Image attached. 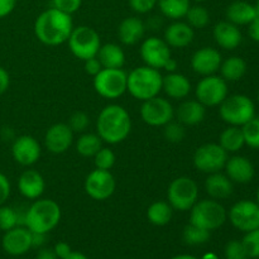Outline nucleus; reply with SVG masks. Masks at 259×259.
Here are the masks:
<instances>
[{
    "instance_id": "38",
    "label": "nucleus",
    "mask_w": 259,
    "mask_h": 259,
    "mask_svg": "<svg viewBox=\"0 0 259 259\" xmlns=\"http://www.w3.org/2000/svg\"><path fill=\"white\" fill-rule=\"evenodd\" d=\"M243 136H244V142L250 148H259V119L253 118L248 123L242 126Z\"/></svg>"
},
{
    "instance_id": "56",
    "label": "nucleus",
    "mask_w": 259,
    "mask_h": 259,
    "mask_svg": "<svg viewBox=\"0 0 259 259\" xmlns=\"http://www.w3.org/2000/svg\"><path fill=\"white\" fill-rule=\"evenodd\" d=\"M171 259H197L194 255H190V254H179V255H175Z\"/></svg>"
},
{
    "instance_id": "9",
    "label": "nucleus",
    "mask_w": 259,
    "mask_h": 259,
    "mask_svg": "<svg viewBox=\"0 0 259 259\" xmlns=\"http://www.w3.org/2000/svg\"><path fill=\"white\" fill-rule=\"evenodd\" d=\"M126 75L123 68H101L94 76V89L105 99H118L126 91Z\"/></svg>"
},
{
    "instance_id": "10",
    "label": "nucleus",
    "mask_w": 259,
    "mask_h": 259,
    "mask_svg": "<svg viewBox=\"0 0 259 259\" xmlns=\"http://www.w3.org/2000/svg\"><path fill=\"white\" fill-rule=\"evenodd\" d=\"M228 158V152L219 143H206L195 151L194 166L202 174H215L224 168Z\"/></svg>"
},
{
    "instance_id": "4",
    "label": "nucleus",
    "mask_w": 259,
    "mask_h": 259,
    "mask_svg": "<svg viewBox=\"0 0 259 259\" xmlns=\"http://www.w3.org/2000/svg\"><path fill=\"white\" fill-rule=\"evenodd\" d=\"M162 78L159 70L149 66H141L132 71L126 78V91L141 101L158 96L162 90Z\"/></svg>"
},
{
    "instance_id": "12",
    "label": "nucleus",
    "mask_w": 259,
    "mask_h": 259,
    "mask_svg": "<svg viewBox=\"0 0 259 259\" xmlns=\"http://www.w3.org/2000/svg\"><path fill=\"white\" fill-rule=\"evenodd\" d=\"M142 120L151 126H164L174 120L175 109L167 99L154 96L143 101L141 108Z\"/></svg>"
},
{
    "instance_id": "29",
    "label": "nucleus",
    "mask_w": 259,
    "mask_h": 259,
    "mask_svg": "<svg viewBox=\"0 0 259 259\" xmlns=\"http://www.w3.org/2000/svg\"><path fill=\"white\" fill-rule=\"evenodd\" d=\"M103 68H123L125 63V53L116 43H106L101 46L96 55Z\"/></svg>"
},
{
    "instance_id": "50",
    "label": "nucleus",
    "mask_w": 259,
    "mask_h": 259,
    "mask_svg": "<svg viewBox=\"0 0 259 259\" xmlns=\"http://www.w3.org/2000/svg\"><path fill=\"white\" fill-rule=\"evenodd\" d=\"M10 86V76L4 67L0 66V95L7 93Z\"/></svg>"
},
{
    "instance_id": "37",
    "label": "nucleus",
    "mask_w": 259,
    "mask_h": 259,
    "mask_svg": "<svg viewBox=\"0 0 259 259\" xmlns=\"http://www.w3.org/2000/svg\"><path fill=\"white\" fill-rule=\"evenodd\" d=\"M20 220L22 219H20L19 212L14 207L0 205V230L8 232L18 225H22Z\"/></svg>"
},
{
    "instance_id": "23",
    "label": "nucleus",
    "mask_w": 259,
    "mask_h": 259,
    "mask_svg": "<svg viewBox=\"0 0 259 259\" xmlns=\"http://www.w3.org/2000/svg\"><path fill=\"white\" fill-rule=\"evenodd\" d=\"M214 38L218 46L224 50H235L242 43V32L238 25L224 20L219 22L214 27Z\"/></svg>"
},
{
    "instance_id": "2",
    "label": "nucleus",
    "mask_w": 259,
    "mask_h": 259,
    "mask_svg": "<svg viewBox=\"0 0 259 259\" xmlns=\"http://www.w3.org/2000/svg\"><path fill=\"white\" fill-rule=\"evenodd\" d=\"M96 131L103 142L109 144L120 143L125 141L131 134V115L123 106L110 104L99 114L96 120Z\"/></svg>"
},
{
    "instance_id": "58",
    "label": "nucleus",
    "mask_w": 259,
    "mask_h": 259,
    "mask_svg": "<svg viewBox=\"0 0 259 259\" xmlns=\"http://www.w3.org/2000/svg\"><path fill=\"white\" fill-rule=\"evenodd\" d=\"M254 7H255V10H257V15L259 17V0H257V4H255Z\"/></svg>"
},
{
    "instance_id": "52",
    "label": "nucleus",
    "mask_w": 259,
    "mask_h": 259,
    "mask_svg": "<svg viewBox=\"0 0 259 259\" xmlns=\"http://www.w3.org/2000/svg\"><path fill=\"white\" fill-rule=\"evenodd\" d=\"M45 233H32V248H43L47 242Z\"/></svg>"
},
{
    "instance_id": "40",
    "label": "nucleus",
    "mask_w": 259,
    "mask_h": 259,
    "mask_svg": "<svg viewBox=\"0 0 259 259\" xmlns=\"http://www.w3.org/2000/svg\"><path fill=\"white\" fill-rule=\"evenodd\" d=\"M95 167L99 169H105V171H110L113 166L115 164V154L111 149L103 148L101 147L100 151L93 157Z\"/></svg>"
},
{
    "instance_id": "8",
    "label": "nucleus",
    "mask_w": 259,
    "mask_h": 259,
    "mask_svg": "<svg viewBox=\"0 0 259 259\" xmlns=\"http://www.w3.org/2000/svg\"><path fill=\"white\" fill-rule=\"evenodd\" d=\"M67 42L72 55L82 61L96 57L101 47L99 33L88 25L73 28Z\"/></svg>"
},
{
    "instance_id": "6",
    "label": "nucleus",
    "mask_w": 259,
    "mask_h": 259,
    "mask_svg": "<svg viewBox=\"0 0 259 259\" xmlns=\"http://www.w3.org/2000/svg\"><path fill=\"white\" fill-rule=\"evenodd\" d=\"M219 106L220 118L229 125L243 126L255 115L254 103L248 96L240 94L227 96Z\"/></svg>"
},
{
    "instance_id": "46",
    "label": "nucleus",
    "mask_w": 259,
    "mask_h": 259,
    "mask_svg": "<svg viewBox=\"0 0 259 259\" xmlns=\"http://www.w3.org/2000/svg\"><path fill=\"white\" fill-rule=\"evenodd\" d=\"M10 182L4 174L0 172V205H4L10 196Z\"/></svg>"
},
{
    "instance_id": "51",
    "label": "nucleus",
    "mask_w": 259,
    "mask_h": 259,
    "mask_svg": "<svg viewBox=\"0 0 259 259\" xmlns=\"http://www.w3.org/2000/svg\"><path fill=\"white\" fill-rule=\"evenodd\" d=\"M248 25H249V28H248L249 37L252 38L254 42H259V17L258 15Z\"/></svg>"
},
{
    "instance_id": "36",
    "label": "nucleus",
    "mask_w": 259,
    "mask_h": 259,
    "mask_svg": "<svg viewBox=\"0 0 259 259\" xmlns=\"http://www.w3.org/2000/svg\"><path fill=\"white\" fill-rule=\"evenodd\" d=\"M182 238L184 242L189 245H201L209 242L210 232L194 224H189L185 227Z\"/></svg>"
},
{
    "instance_id": "53",
    "label": "nucleus",
    "mask_w": 259,
    "mask_h": 259,
    "mask_svg": "<svg viewBox=\"0 0 259 259\" xmlns=\"http://www.w3.org/2000/svg\"><path fill=\"white\" fill-rule=\"evenodd\" d=\"M35 259H58L56 255L55 250L51 249V248H40L39 252H38L37 258Z\"/></svg>"
},
{
    "instance_id": "54",
    "label": "nucleus",
    "mask_w": 259,
    "mask_h": 259,
    "mask_svg": "<svg viewBox=\"0 0 259 259\" xmlns=\"http://www.w3.org/2000/svg\"><path fill=\"white\" fill-rule=\"evenodd\" d=\"M164 70H167V71H169V72H175V70H176L177 68V62H176V60H174V58H169L168 61H167V63H166V66H164Z\"/></svg>"
},
{
    "instance_id": "27",
    "label": "nucleus",
    "mask_w": 259,
    "mask_h": 259,
    "mask_svg": "<svg viewBox=\"0 0 259 259\" xmlns=\"http://www.w3.org/2000/svg\"><path fill=\"white\" fill-rule=\"evenodd\" d=\"M205 190L211 199L224 200L233 194L234 187L227 175L222 172H215V174H210L205 180Z\"/></svg>"
},
{
    "instance_id": "47",
    "label": "nucleus",
    "mask_w": 259,
    "mask_h": 259,
    "mask_svg": "<svg viewBox=\"0 0 259 259\" xmlns=\"http://www.w3.org/2000/svg\"><path fill=\"white\" fill-rule=\"evenodd\" d=\"M83 62H85V71L91 76L98 75V73L101 71V68H103L100 61L98 60V57L89 58V60L83 61Z\"/></svg>"
},
{
    "instance_id": "13",
    "label": "nucleus",
    "mask_w": 259,
    "mask_h": 259,
    "mask_svg": "<svg viewBox=\"0 0 259 259\" xmlns=\"http://www.w3.org/2000/svg\"><path fill=\"white\" fill-rule=\"evenodd\" d=\"M230 223L240 232H250L259 228V205L250 200L238 201L228 212Z\"/></svg>"
},
{
    "instance_id": "60",
    "label": "nucleus",
    "mask_w": 259,
    "mask_h": 259,
    "mask_svg": "<svg viewBox=\"0 0 259 259\" xmlns=\"http://www.w3.org/2000/svg\"><path fill=\"white\" fill-rule=\"evenodd\" d=\"M194 2H196V3H202V2H206V0H194Z\"/></svg>"
},
{
    "instance_id": "15",
    "label": "nucleus",
    "mask_w": 259,
    "mask_h": 259,
    "mask_svg": "<svg viewBox=\"0 0 259 259\" xmlns=\"http://www.w3.org/2000/svg\"><path fill=\"white\" fill-rule=\"evenodd\" d=\"M141 57L144 61L146 66L152 68H163L167 61L172 57L171 48L158 37H149L142 42Z\"/></svg>"
},
{
    "instance_id": "7",
    "label": "nucleus",
    "mask_w": 259,
    "mask_h": 259,
    "mask_svg": "<svg viewBox=\"0 0 259 259\" xmlns=\"http://www.w3.org/2000/svg\"><path fill=\"white\" fill-rule=\"evenodd\" d=\"M167 200L172 209L177 211H190L199 200L197 184L187 176L174 180L167 190Z\"/></svg>"
},
{
    "instance_id": "35",
    "label": "nucleus",
    "mask_w": 259,
    "mask_h": 259,
    "mask_svg": "<svg viewBox=\"0 0 259 259\" xmlns=\"http://www.w3.org/2000/svg\"><path fill=\"white\" fill-rule=\"evenodd\" d=\"M187 24L194 29H202L210 22V14L207 9L202 5H191L185 15Z\"/></svg>"
},
{
    "instance_id": "3",
    "label": "nucleus",
    "mask_w": 259,
    "mask_h": 259,
    "mask_svg": "<svg viewBox=\"0 0 259 259\" xmlns=\"http://www.w3.org/2000/svg\"><path fill=\"white\" fill-rule=\"evenodd\" d=\"M61 220V207L51 199H38L27 209L24 227L32 233H50Z\"/></svg>"
},
{
    "instance_id": "44",
    "label": "nucleus",
    "mask_w": 259,
    "mask_h": 259,
    "mask_svg": "<svg viewBox=\"0 0 259 259\" xmlns=\"http://www.w3.org/2000/svg\"><path fill=\"white\" fill-rule=\"evenodd\" d=\"M82 0H52V5L56 9L67 14H73L81 8Z\"/></svg>"
},
{
    "instance_id": "48",
    "label": "nucleus",
    "mask_w": 259,
    "mask_h": 259,
    "mask_svg": "<svg viewBox=\"0 0 259 259\" xmlns=\"http://www.w3.org/2000/svg\"><path fill=\"white\" fill-rule=\"evenodd\" d=\"M17 0H0V19L8 17L14 10Z\"/></svg>"
},
{
    "instance_id": "24",
    "label": "nucleus",
    "mask_w": 259,
    "mask_h": 259,
    "mask_svg": "<svg viewBox=\"0 0 259 259\" xmlns=\"http://www.w3.org/2000/svg\"><path fill=\"white\" fill-rule=\"evenodd\" d=\"M162 90L168 98L175 100H182L191 93V82L182 73L169 72L162 78Z\"/></svg>"
},
{
    "instance_id": "18",
    "label": "nucleus",
    "mask_w": 259,
    "mask_h": 259,
    "mask_svg": "<svg viewBox=\"0 0 259 259\" xmlns=\"http://www.w3.org/2000/svg\"><path fill=\"white\" fill-rule=\"evenodd\" d=\"M73 142V132L66 123L53 124L47 129L45 136V146L51 153H65Z\"/></svg>"
},
{
    "instance_id": "26",
    "label": "nucleus",
    "mask_w": 259,
    "mask_h": 259,
    "mask_svg": "<svg viewBox=\"0 0 259 259\" xmlns=\"http://www.w3.org/2000/svg\"><path fill=\"white\" fill-rule=\"evenodd\" d=\"M206 106L197 100H185L175 111L177 120L182 125H197L201 123L206 115Z\"/></svg>"
},
{
    "instance_id": "55",
    "label": "nucleus",
    "mask_w": 259,
    "mask_h": 259,
    "mask_svg": "<svg viewBox=\"0 0 259 259\" xmlns=\"http://www.w3.org/2000/svg\"><path fill=\"white\" fill-rule=\"evenodd\" d=\"M63 259H89V258L80 252H71L67 257Z\"/></svg>"
},
{
    "instance_id": "41",
    "label": "nucleus",
    "mask_w": 259,
    "mask_h": 259,
    "mask_svg": "<svg viewBox=\"0 0 259 259\" xmlns=\"http://www.w3.org/2000/svg\"><path fill=\"white\" fill-rule=\"evenodd\" d=\"M164 138L167 139L171 143H180V142L184 141L185 136H186V132H185V125H182L180 121H174L171 120L169 123H167L164 125Z\"/></svg>"
},
{
    "instance_id": "19",
    "label": "nucleus",
    "mask_w": 259,
    "mask_h": 259,
    "mask_svg": "<svg viewBox=\"0 0 259 259\" xmlns=\"http://www.w3.org/2000/svg\"><path fill=\"white\" fill-rule=\"evenodd\" d=\"M222 62L223 58L219 51L211 47H204L192 55L191 67L199 75L210 76L219 71Z\"/></svg>"
},
{
    "instance_id": "14",
    "label": "nucleus",
    "mask_w": 259,
    "mask_h": 259,
    "mask_svg": "<svg viewBox=\"0 0 259 259\" xmlns=\"http://www.w3.org/2000/svg\"><path fill=\"white\" fill-rule=\"evenodd\" d=\"M85 191L96 201H105L114 194L116 182L110 171L95 168L88 175L85 180Z\"/></svg>"
},
{
    "instance_id": "43",
    "label": "nucleus",
    "mask_w": 259,
    "mask_h": 259,
    "mask_svg": "<svg viewBox=\"0 0 259 259\" xmlns=\"http://www.w3.org/2000/svg\"><path fill=\"white\" fill-rule=\"evenodd\" d=\"M224 254L227 259H249L244 247H243L242 240H230L225 245Z\"/></svg>"
},
{
    "instance_id": "25",
    "label": "nucleus",
    "mask_w": 259,
    "mask_h": 259,
    "mask_svg": "<svg viewBox=\"0 0 259 259\" xmlns=\"http://www.w3.org/2000/svg\"><path fill=\"white\" fill-rule=\"evenodd\" d=\"M146 33V25L143 20L137 17H128L121 20L118 28L119 39L123 45L133 46L141 42Z\"/></svg>"
},
{
    "instance_id": "33",
    "label": "nucleus",
    "mask_w": 259,
    "mask_h": 259,
    "mask_svg": "<svg viewBox=\"0 0 259 259\" xmlns=\"http://www.w3.org/2000/svg\"><path fill=\"white\" fill-rule=\"evenodd\" d=\"M157 5L164 17L172 20H180L185 18L191 7V0H158Z\"/></svg>"
},
{
    "instance_id": "21",
    "label": "nucleus",
    "mask_w": 259,
    "mask_h": 259,
    "mask_svg": "<svg viewBox=\"0 0 259 259\" xmlns=\"http://www.w3.org/2000/svg\"><path fill=\"white\" fill-rule=\"evenodd\" d=\"M46 182L42 175L35 169H27L18 179V190L28 200H37L43 195Z\"/></svg>"
},
{
    "instance_id": "39",
    "label": "nucleus",
    "mask_w": 259,
    "mask_h": 259,
    "mask_svg": "<svg viewBox=\"0 0 259 259\" xmlns=\"http://www.w3.org/2000/svg\"><path fill=\"white\" fill-rule=\"evenodd\" d=\"M242 243L248 258H259V228L245 233Z\"/></svg>"
},
{
    "instance_id": "59",
    "label": "nucleus",
    "mask_w": 259,
    "mask_h": 259,
    "mask_svg": "<svg viewBox=\"0 0 259 259\" xmlns=\"http://www.w3.org/2000/svg\"><path fill=\"white\" fill-rule=\"evenodd\" d=\"M257 202H258V205H259V187H258V192H257Z\"/></svg>"
},
{
    "instance_id": "17",
    "label": "nucleus",
    "mask_w": 259,
    "mask_h": 259,
    "mask_svg": "<svg viewBox=\"0 0 259 259\" xmlns=\"http://www.w3.org/2000/svg\"><path fill=\"white\" fill-rule=\"evenodd\" d=\"M42 149L39 143L32 136H20L15 138L12 146L13 158L20 166H32L39 159Z\"/></svg>"
},
{
    "instance_id": "34",
    "label": "nucleus",
    "mask_w": 259,
    "mask_h": 259,
    "mask_svg": "<svg viewBox=\"0 0 259 259\" xmlns=\"http://www.w3.org/2000/svg\"><path fill=\"white\" fill-rule=\"evenodd\" d=\"M101 143H103V141L98 134L83 133L78 137L77 142H76V151L80 156L90 158L100 151Z\"/></svg>"
},
{
    "instance_id": "16",
    "label": "nucleus",
    "mask_w": 259,
    "mask_h": 259,
    "mask_svg": "<svg viewBox=\"0 0 259 259\" xmlns=\"http://www.w3.org/2000/svg\"><path fill=\"white\" fill-rule=\"evenodd\" d=\"M2 247L5 253L13 257L25 254L32 248V232L24 225H18L4 232Z\"/></svg>"
},
{
    "instance_id": "57",
    "label": "nucleus",
    "mask_w": 259,
    "mask_h": 259,
    "mask_svg": "<svg viewBox=\"0 0 259 259\" xmlns=\"http://www.w3.org/2000/svg\"><path fill=\"white\" fill-rule=\"evenodd\" d=\"M201 259H219V257L215 253H206V254L202 255Z\"/></svg>"
},
{
    "instance_id": "5",
    "label": "nucleus",
    "mask_w": 259,
    "mask_h": 259,
    "mask_svg": "<svg viewBox=\"0 0 259 259\" xmlns=\"http://www.w3.org/2000/svg\"><path fill=\"white\" fill-rule=\"evenodd\" d=\"M228 219V212L225 207L218 200L206 199L197 200L196 204L190 210V224L202 228L205 230L219 229L224 225Z\"/></svg>"
},
{
    "instance_id": "30",
    "label": "nucleus",
    "mask_w": 259,
    "mask_h": 259,
    "mask_svg": "<svg viewBox=\"0 0 259 259\" xmlns=\"http://www.w3.org/2000/svg\"><path fill=\"white\" fill-rule=\"evenodd\" d=\"M219 144L228 153H234V152L240 151L245 144L242 126L230 125L227 129H224L219 137Z\"/></svg>"
},
{
    "instance_id": "11",
    "label": "nucleus",
    "mask_w": 259,
    "mask_h": 259,
    "mask_svg": "<svg viewBox=\"0 0 259 259\" xmlns=\"http://www.w3.org/2000/svg\"><path fill=\"white\" fill-rule=\"evenodd\" d=\"M195 95L204 106H218L228 96V83L222 76H204L196 85Z\"/></svg>"
},
{
    "instance_id": "31",
    "label": "nucleus",
    "mask_w": 259,
    "mask_h": 259,
    "mask_svg": "<svg viewBox=\"0 0 259 259\" xmlns=\"http://www.w3.org/2000/svg\"><path fill=\"white\" fill-rule=\"evenodd\" d=\"M219 70L225 81H239L247 72V63L242 57L233 56L223 61Z\"/></svg>"
},
{
    "instance_id": "62",
    "label": "nucleus",
    "mask_w": 259,
    "mask_h": 259,
    "mask_svg": "<svg viewBox=\"0 0 259 259\" xmlns=\"http://www.w3.org/2000/svg\"><path fill=\"white\" fill-rule=\"evenodd\" d=\"M258 119H259V116H258Z\"/></svg>"
},
{
    "instance_id": "20",
    "label": "nucleus",
    "mask_w": 259,
    "mask_h": 259,
    "mask_svg": "<svg viewBox=\"0 0 259 259\" xmlns=\"http://www.w3.org/2000/svg\"><path fill=\"white\" fill-rule=\"evenodd\" d=\"M224 168L225 175L233 184H249L254 177V166L249 159L243 156L228 158Z\"/></svg>"
},
{
    "instance_id": "1",
    "label": "nucleus",
    "mask_w": 259,
    "mask_h": 259,
    "mask_svg": "<svg viewBox=\"0 0 259 259\" xmlns=\"http://www.w3.org/2000/svg\"><path fill=\"white\" fill-rule=\"evenodd\" d=\"M72 29L71 15L53 7L40 13L34 22L35 37L47 46H58L67 42Z\"/></svg>"
},
{
    "instance_id": "32",
    "label": "nucleus",
    "mask_w": 259,
    "mask_h": 259,
    "mask_svg": "<svg viewBox=\"0 0 259 259\" xmlns=\"http://www.w3.org/2000/svg\"><path fill=\"white\" fill-rule=\"evenodd\" d=\"M172 215H174V209L168 201H156L149 205L147 209V219L157 227L168 224L172 219Z\"/></svg>"
},
{
    "instance_id": "61",
    "label": "nucleus",
    "mask_w": 259,
    "mask_h": 259,
    "mask_svg": "<svg viewBox=\"0 0 259 259\" xmlns=\"http://www.w3.org/2000/svg\"><path fill=\"white\" fill-rule=\"evenodd\" d=\"M258 100H259V91H258Z\"/></svg>"
},
{
    "instance_id": "22",
    "label": "nucleus",
    "mask_w": 259,
    "mask_h": 259,
    "mask_svg": "<svg viewBox=\"0 0 259 259\" xmlns=\"http://www.w3.org/2000/svg\"><path fill=\"white\" fill-rule=\"evenodd\" d=\"M194 28L190 27L187 23L175 20L172 24L164 30V42L174 48H185L190 46L194 40Z\"/></svg>"
},
{
    "instance_id": "49",
    "label": "nucleus",
    "mask_w": 259,
    "mask_h": 259,
    "mask_svg": "<svg viewBox=\"0 0 259 259\" xmlns=\"http://www.w3.org/2000/svg\"><path fill=\"white\" fill-rule=\"evenodd\" d=\"M53 250H55L56 255H57L58 259L66 258L71 252H72V250H71V247L66 242L57 243V244L55 245V248H53Z\"/></svg>"
},
{
    "instance_id": "28",
    "label": "nucleus",
    "mask_w": 259,
    "mask_h": 259,
    "mask_svg": "<svg viewBox=\"0 0 259 259\" xmlns=\"http://www.w3.org/2000/svg\"><path fill=\"white\" fill-rule=\"evenodd\" d=\"M255 17H257L255 7L245 0H235L227 8L228 22L235 25L249 24Z\"/></svg>"
},
{
    "instance_id": "45",
    "label": "nucleus",
    "mask_w": 259,
    "mask_h": 259,
    "mask_svg": "<svg viewBox=\"0 0 259 259\" xmlns=\"http://www.w3.org/2000/svg\"><path fill=\"white\" fill-rule=\"evenodd\" d=\"M132 9L139 14H146L154 9L158 0H128Z\"/></svg>"
},
{
    "instance_id": "42",
    "label": "nucleus",
    "mask_w": 259,
    "mask_h": 259,
    "mask_svg": "<svg viewBox=\"0 0 259 259\" xmlns=\"http://www.w3.org/2000/svg\"><path fill=\"white\" fill-rule=\"evenodd\" d=\"M67 124L73 133H83L90 124V118L83 111H76L70 116Z\"/></svg>"
}]
</instances>
